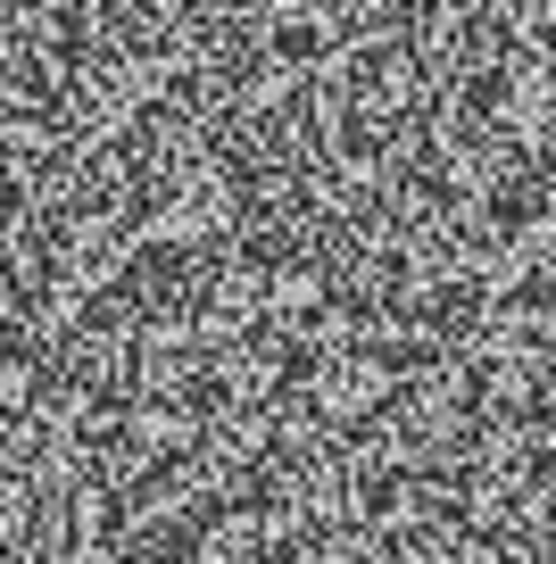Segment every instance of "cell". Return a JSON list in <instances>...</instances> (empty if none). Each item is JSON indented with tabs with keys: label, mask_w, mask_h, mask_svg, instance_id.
I'll use <instances>...</instances> for the list:
<instances>
[{
	"label": "cell",
	"mask_w": 556,
	"mask_h": 564,
	"mask_svg": "<svg viewBox=\"0 0 556 564\" xmlns=\"http://www.w3.org/2000/svg\"><path fill=\"white\" fill-rule=\"evenodd\" d=\"M539 474H532V523H523V556L515 564H556V232H548V357H539Z\"/></svg>",
	"instance_id": "cell-1"
}]
</instances>
